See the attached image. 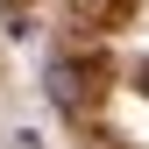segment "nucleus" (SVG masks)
I'll return each instance as SVG.
<instances>
[{
	"label": "nucleus",
	"instance_id": "f257e3e1",
	"mask_svg": "<svg viewBox=\"0 0 149 149\" xmlns=\"http://www.w3.org/2000/svg\"><path fill=\"white\" fill-rule=\"evenodd\" d=\"M50 107H57V114H85V71L78 64H50Z\"/></svg>",
	"mask_w": 149,
	"mask_h": 149
},
{
	"label": "nucleus",
	"instance_id": "f03ea898",
	"mask_svg": "<svg viewBox=\"0 0 149 149\" xmlns=\"http://www.w3.org/2000/svg\"><path fill=\"white\" fill-rule=\"evenodd\" d=\"M71 7H78L85 22H100V14H114V0H71Z\"/></svg>",
	"mask_w": 149,
	"mask_h": 149
}]
</instances>
